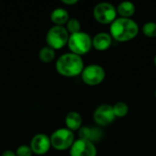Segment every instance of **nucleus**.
<instances>
[{
	"label": "nucleus",
	"instance_id": "obj_1",
	"mask_svg": "<svg viewBox=\"0 0 156 156\" xmlns=\"http://www.w3.org/2000/svg\"><path fill=\"white\" fill-rule=\"evenodd\" d=\"M140 27L133 18L117 17L110 25V35L117 42L131 41L139 34Z\"/></svg>",
	"mask_w": 156,
	"mask_h": 156
},
{
	"label": "nucleus",
	"instance_id": "obj_2",
	"mask_svg": "<svg viewBox=\"0 0 156 156\" xmlns=\"http://www.w3.org/2000/svg\"><path fill=\"white\" fill-rule=\"evenodd\" d=\"M55 67L59 75L71 78L80 75L85 66L81 56L67 52L58 57Z\"/></svg>",
	"mask_w": 156,
	"mask_h": 156
},
{
	"label": "nucleus",
	"instance_id": "obj_3",
	"mask_svg": "<svg viewBox=\"0 0 156 156\" xmlns=\"http://www.w3.org/2000/svg\"><path fill=\"white\" fill-rule=\"evenodd\" d=\"M67 45L70 52L82 56L90 51L92 48V37L88 33L80 31L69 35Z\"/></svg>",
	"mask_w": 156,
	"mask_h": 156
},
{
	"label": "nucleus",
	"instance_id": "obj_4",
	"mask_svg": "<svg viewBox=\"0 0 156 156\" xmlns=\"http://www.w3.org/2000/svg\"><path fill=\"white\" fill-rule=\"evenodd\" d=\"M69 34L64 26H53L51 27L46 35V42L48 47L56 49L64 48L69 41Z\"/></svg>",
	"mask_w": 156,
	"mask_h": 156
},
{
	"label": "nucleus",
	"instance_id": "obj_5",
	"mask_svg": "<svg viewBox=\"0 0 156 156\" xmlns=\"http://www.w3.org/2000/svg\"><path fill=\"white\" fill-rule=\"evenodd\" d=\"M51 147L58 151L69 149L75 142L74 133L68 128H59L55 130L50 135Z\"/></svg>",
	"mask_w": 156,
	"mask_h": 156
},
{
	"label": "nucleus",
	"instance_id": "obj_6",
	"mask_svg": "<svg viewBox=\"0 0 156 156\" xmlns=\"http://www.w3.org/2000/svg\"><path fill=\"white\" fill-rule=\"evenodd\" d=\"M116 7L109 2H101L93 8L95 20L101 25H111L117 18Z\"/></svg>",
	"mask_w": 156,
	"mask_h": 156
},
{
	"label": "nucleus",
	"instance_id": "obj_7",
	"mask_svg": "<svg viewBox=\"0 0 156 156\" xmlns=\"http://www.w3.org/2000/svg\"><path fill=\"white\" fill-rule=\"evenodd\" d=\"M80 76L85 84L89 86H97L105 80L106 71L104 68L99 64H90L84 67Z\"/></svg>",
	"mask_w": 156,
	"mask_h": 156
},
{
	"label": "nucleus",
	"instance_id": "obj_8",
	"mask_svg": "<svg viewBox=\"0 0 156 156\" xmlns=\"http://www.w3.org/2000/svg\"><path fill=\"white\" fill-rule=\"evenodd\" d=\"M116 117L112 106L110 104H101L98 106L93 112V120L96 124L101 127L108 126L115 121Z\"/></svg>",
	"mask_w": 156,
	"mask_h": 156
},
{
	"label": "nucleus",
	"instance_id": "obj_9",
	"mask_svg": "<svg viewBox=\"0 0 156 156\" xmlns=\"http://www.w3.org/2000/svg\"><path fill=\"white\" fill-rule=\"evenodd\" d=\"M70 156H97V148L95 144L88 140H75L69 148Z\"/></svg>",
	"mask_w": 156,
	"mask_h": 156
},
{
	"label": "nucleus",
	"instance_id": "obj_10",
	"mask_svg": "<svg viewBox=\"0 0 156 156\" xmlns=\"http://www.w3.org/2000/svg\"><path fill=\"white\" fill-rule=\"evenodd\" d=\"M29 146L33 154L37 155H44L51 148L50 138L47 134L37 133L31 139Z\"/></svg>",
	"mask_w": 156,
	"mask_h": 156
},
{
	"label": "nucleus",
	"instance_id": "obj_11",
	"mask_svg": "<svg viewBox=\"0 0 156 156\" xmlns=\"http://www.w3.org/2000/svg\"><path fill=\"white\" fill-rule=\"evenodd\" d=\"M112 44V37L110 33L100 32L92 37V48L98 51L108 50Z\"/></svg>",
	"mask_w": 156,
	"mask_h": 156
},
{
	"label": "nucleus",
	"instance_id": "obj_12",
	"mask_svg": "<svg viewBox=\"0 0 156 156\" xmlns=\"http://www.w3.org/2000/svg\"><path fill=\"white\" fill-rule=\"evenodd\" d=\"M78 135L80 139L88 140L91 143H95L99 141L102 137V133L100 129L94 128V127H88V126H82L78 131Z\"/></svg>",
	"mask_w": 156,
	"mask_h": 156
},
{
	"label": "nucleus",
	"instance_id": "obj_13",
	"mask_svg": "<svg viewBox=\"0 0 156 156\" xmlns=\"http://www.w3.org/2000/svg\"><path fill=\"white\" fill-rule=\"evenodd\" d=\"M82 116L78 112L72 111L68 112L65 117V123L66 128L70 130L71 132L79 131L82 127Z\"/></svg>",
	"mask_w": 156,
	"mask_h": 156
},
{
	"label": "nucleus",
	"instance_id": "obj_14",
	"mask_svg": "<svg viewBox=\"0 0 156 156\" xmlns=\"http://www.w3.org/2000/svg\"><path fill=\"white\" fill-rule=\"evenodd\" d=\"M50 19L55 26H64L69 19L68 10L63 7H57L50 13Z\"/></svg>",
	"mask_w": 156,
	"mask_h": 156
},
{
	"label": "nucleus",
	"instance_id": "obj_15",
	"mask_svg": "<svg viewBox=\"0 0 156 156\" xmlns=\"http://www.w3.org/2000/svg\"><path fill=\"white\" fill-rule=\"evenodd\" d=\"M116 10H117V15H119L120 17L132 18V16L136 12V6L133 2L123 1L118 5Z\"/></svg>",
	"mask_w": 156,
	"mask_h": 156
},
{
	"label": "nucleus",
	"instance_id": "obj_16",
	"mask_svg": "<svg viewBox=\"0 0 156 156\" xmlns=\"http://www.w3.org/2000/svg\"><path fill=\"white\" fill-rule=\"evenodd\" d=\"M55 57H56L55 50L48 46L41 48L38 52V58L44 63H50L51 61L54 60Z\"/></svg>",
	"mask_w": 156,
	"mask_h": 156
},
{
	"label": "nucleus",
	"instance_id": "obj_17",
	"mask_svg": "<svg viewBox=\"0 0 156 156\" xmlns=\"http://www.w3.org/2000/svg\"><path fill=\"white\" fill-rule=\"evenodd\" d=\"M113 112L116 118H123L129 113V106L124 101H118L113 106Z\"/></svg>",
	"mask_w": 156,
	"mask_h": 156
},
{
	"label": "nucleus",
	"instance_id": "obj_18",
	"mask_svg": "<svg viewBox=\"0 0 156 156\" xmlns=\"http://www.w3.org/2000/svg\"><path fill=\"white\" fill-rule=\"evenodd\" d=\"M143 34L149 38H155L156 37V23L154 21L146 22L143 26Z\"/></svg>",
	"mask_w": 156,
	"mask_h": 156
},
{
	"label": "nucleus",
	"instance_id": "obj_19",
	"mask_svg": "<svg viewBox=\"0 0 156 156\" xmlns=\"http://www.w3.org/2000/svg\"><path fill=\"white\" fill-rule=\"evenodd\" d=\"M65 27L68 30L69 35L81 31V24H80V20L77 18H69L68 20Z\"/></svg>",
	"mask_w": 156,
	"mask_h": 156
},
{
	"label": "nucleus",
	"instance_id": "obj_20",
	"mask_svg": "<svg viewBox=\"0 0 156 156\" xmlns=\"http://www.w3.org/2000/svg\"><path fill=\"white\" fill-rule=\"evenodd\" d=\"M16 156H32L33 153L29 145L22 144L19 145L16 150Z\"/></svg>",
	"mask_w": 156,
	"mask_h": 156
},
{
	"label": "nucleus",
	"instance_id": "obj_21",
	"mask_svg": "<svg viewBox=\"0 0 156 156\" xmlns=\"http://www.w3.org/2000/svg\"><path fill=\"white\" fill-rule=\"evenodd\" d=\"M1 156H16V153L12 150H5L2 153V155Z\"/></svg>",
	"mask_w": 156,
	"mask_h": 156
},
{
	"label": "nucleus",
	"instance_id": "obj_22",
	"mask_svg": "<svg viewBox=\"0 0 156 156\" xmlns=\"http://www.w3.org/2000/svg\"><path fill=\"white\" fill-rule=\"evenodd\" d=\"M63 4H65V5H75V4H77L79 1L78 0H62L61 1Z\"/></svg>",
	"mask_w": 156,
	"mask_h": 156
},
{
	"label": "nucleus",
	"instance_id": "obj_23",
	"mask_svg": "<svg viewBox=\"0 0 156 156\" xmlns=\"http://www.w3.org/2000/svg\"><path fill=\"white\" fill-rule=\"evenodd\" d=\"M154 66L156 67V54L155 56H154Z\"/></svg>",
	"mask_w": 156,
	"mask_h": 156
},
{
	"label": "nucleus",
	"instance_id": "obj_24",
	"mask_svg": "<svg viewBox=\"0 0 156 156\" xmlns=\"http://www.w3.org/2000/svg\"><path fill=\"white\" fill-rule=\"evenodd\" d=\"M154 96H155V98H156V90H155V91H154Z\"/></svg>",
	"mask_w": 156,
	"mask_h": 156
}]
</instances>
